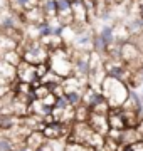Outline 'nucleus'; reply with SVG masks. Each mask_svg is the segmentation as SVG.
<instances>
[{"label": "nucleus", "instance_id": "0eeeda50", "mask_svg": "<svg viewBox=\"0 0 143 151\" xmlns=\"http://www.w3.org/2000/svg\"><path fill=\"white\" fill-rule=\"evenodd\" d=\"M0 59L5 60L7 64L17 67V65L20 64V60H22V54H20V50H19V49H10V50L2 52V54H0Z\"/></svg>", "mask_w": 143, "mask_h": 151}, {"label": "nucleus", "instance_id": "9b49d317", "mask_svg": "<svg viewBox=\"0 0 143 151\" xmlns=\"http://www.w3.org/2000/svg\"><path fill=\"white\" fill-rule=\"evenodd\" d=\"M71 104H69V101H67V97L64 96V94H61V96H56V99H54V104H52V108L54 109H66V108H69Z\"/></svg>", "mask_w": 143, "mask_h": 151}, {"label": "nucleus", "instance_id": "423d86ee", "mask_svg": "<svg viewBox=\"0 0 143 151\" xmlns=\"http://www.w3.org/2000/svg\"><path fill=\"white\" fill-rule=\"evenodd\" d=\"M44 136H42V133H40V129H34L30 131L27 136H25V139H24V145L27 146L29 150L32 151L35 150V148H39V146L44 143Z\"/></svg>", "mask_w": 143, "mask_h": 151}, {"label": "nucleus", "instance_id": "f8f14e48", "mask_svg": "<svg viewBox=\"0 0 143 151\" xmlns=\"http://www.w3.org/2000/svg\"><path fill=\"white\" fill-rule=\"evenodd\" d=\"M14 148H15V145L10 138L0 136V151H14Z\"/></svg>", "mask_w": 143, "mask_h": 151}, {"label": "nucleus", "instance_id": "1a4fd4ad", "mask_svg": "<svg viewBox=\"0 0 143 151\" xmlns=\"http://www.w3.org/2000/svg\"><path fill=\"white\" fill-rule=\"evenodd\" d=\"M37 5L42 10L46 19H54L56 17V0H42V2H37Z\"/></svg>", "mask_w": 143, "mask_h": 151}, {"label": "nucleus", "instance_id": "7ed1b4c3", "mask_svg": "<svg viewBox=\"0 0 143 151\" xmlns=\"http://www.w3.org/2000/svg\"><path fill=\"white\" fill-rule=\"evenodd\" d=\"M86 121H88V124L93 128V131H96V133H99V134H103V136L108 134L110 126H108V118H106V114L93 113V111H91Z\"/></svg>", "mask_w": 143, "mask_h": 151}, {"label": "nucleus", "instance_id": "f257e3e1", "mask_svg": "<svg viewBox=\"0 0 143 151\" xmlns=\"http://www.w3.org/2000/svg\"><path fill=\"white\" fill-rule=\"evenodd\" d=\"M99 91L105 94L110 108H113V106H123L125 104V101L128 99L130 87H128V84L125 81L105 76V79H103L101 86H99Z\"/></svg>", "mask_w": 143, "mask_h": 151}, {"label": "nucleus", "instance_id": "9d476101", "mask_svg": "<svg viewBox=\"0 0 143 151\" xmlns=\"http://www.w3.org/2000/svg\"><path fill=\"white\" fill-rule=\"evenodd\" d=\"M83 92L84 91H67L64 92V96L67 97V101H69V104L72 108H76V106H79L83 103Z\"/></svg>", "mask_w": 143, "mask_h": 151}, {"label": "nucleus", "instance_id": "f03ea898", "mask_svg": "<svg viewBox=\"0 0 143 151\" xmlns=\"http://www.w3.org/2000/svg\"><path fill=\"white\" fill-rule=\"evenodd\" d=\"M15 74H17V81L20 82H27L30 86H37L40 84V77L37 76V70H35V65L34 64H29L25 60H20V64L15 67Z\"/></svg>", "mask_w": 143, "mask_h": 151}, {"label": "nucleus", "instance_id": "4468645a", "mask_svg": "<svg viewBox=\"0 0 143 151\" xmlns=\"http://www.w3.org/2000/svg\"><path fill=\"white\" fill-rule=\"evenodd\" d=\"M71 2H76V0H71Z\"/></svg>", "mask_w": 143, "mask_h": 151}, {"label": "nucleus", "instance_id": "6e6552de", "mask_svg": "<svg viewBox=\"0 0 143 151\" xmlns=\"http://www.w3.org/2000/svg\"><path fill=\"white\" fill-rule=\"evenodd\" d=\"M98 35L103 39V40L108 44V47H110L111 44H115V24H113V25H110V24H105L103 27L99 29Z\"/></svg>", "mask_w": 143, "mask_h": 151}, {"label": "nucleus", "instance_id": "39448f33", "mask_svg": "<svg viewBox=\"0 0 143 151\" xmlns=\"http://www.w3.org/2000/svg\"><path fill=\"white\" fill-rule=\"evenodd\" d=\"M15 79H17L15 67L10 65V64H7L5 60L0 59V81L4 82V84H9V86H10Z\"/></svg>", "mask_w": 143, "mask_h": 151}, {"label": "nucleus", "instance_id": "ddd939ff", "mask_svg": "<svg viewBox=\"0 0 143 151\" xmlns=\"http://www.w3.org/2000/svg\"><path fill=\"white\" fill-rule=\"evenodd\" d=\"M2 34H4V32H2V27H0V37H2Z\"/></svg>", "mask_w": 143, "mask_h": 151}, {"label": "nucleus", "instance_id": "20e7f679", "mask_svg": "<svg viewBox=\"0 0 143 151\" xmlns=\"http://www.w3.org/2000/svg\"><path fill=\"white\" fill-rule=\"evenodd\" d=\"M20 123L19 116L10 111H0V131H9Z\"/></svg>", "mask_w": 143, "mask_h": 151}]
</instances>
